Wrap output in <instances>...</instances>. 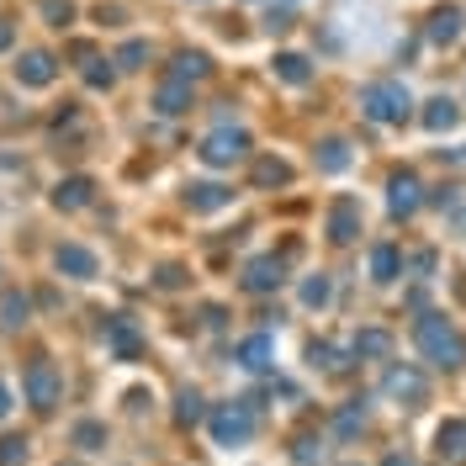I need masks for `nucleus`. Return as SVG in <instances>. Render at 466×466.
<instances>
[{
    "label": "nucleus",
    "mask_w": 466,
    "mask_h": 466,
    "mask_svg": "<svg viewBox=\"0 0 466 466\" xmlns=\"http://www.w3.org/2000/svg\"><path fill=\"white\" fill-rule=\"evenodd\" d=\"M381 392H387V398H403V403H419V398L430 392V381L419 377L413 366H392V371H387V381H381Z\"/></svg>",
    "instance_id": "obj_6"
},
{
    "label": "nucleus",
    "mask_w": 466,
    "mask_h": 466,
    "mask_svg": "<svg viewBox=\"0 0 466 466\" xmlns=\"http://www.w3.org/2000/svg\"><path fill=\"white\" fill-rule=\"evenodd\" d=\"M144 58H148V43H127V48L116 54V64H122V69H144Z\"/></svg>",
    "instance_id": "obj_29"
},
{
    "label": "nucleus",
    "mask_w": 466,
    "mask_h": 466,
    "mask_svg": "<svg viewBox=\"0 0 466 466\" xmlns=\"http://www.w3.org/2000/svg\"><path fill=\"white\" fill-rule=\"evenodd\" d=\"M270 355H276L270 334H255V339H244V345H238V366H244V371H265V366H270Z\"/></svg>",
    "instance_id": "obj_13"
},
{
    "label": "nucleus",
    "mask_w": 466,
    "mask_h": 466,
    "mask_svg": "<svg viewBox=\"0 0 466 466\" xmlns=\"http://www.w3.org/2000/svg\"><path fill=\"white\" fill-rule=\"evenodd\" d=\"M456 101H451V96H435V101H430V106H424V127H430V133H451V127H456Z\"/></svg>",
    "instance_id": "obj_14"
},
{
    "label": "nucleus",
    "mask_w": 466,
    "mask_h": 466,
    "mask_svg": "<svg viewBox=\"0 0 466 466\" xmlns=\"http://www.w3.org/2000/svg\"><path fill=\"white\" fill-rule=\"evenodd\" d=\"M456 37H461V5H440L435 16H430V43L451 48Z\"/></svg>",
    "instance_id": "obj_12"
},
{
    "label": "nucleus",
    "mask_w": 466,
    "mask_h": 466,
    "mask_svg": "<svg viewBox=\"0 0 466 466\" xmlns=\"http://www.w3.org/2000/svg\"><path fill=\"white\" fill-rule=\"evenodd\" d=\"M276 80H287V86H308L313 80V64L302 54H276Z\"/></svg>",
    "instance_id": "obj_17"
},
{
    "label": "nucleus",
    "mask_w": 466,
    "mask_h": 466,
    "mask_svg": "<svg viewBox=\"0 0 466 466\" xmlns=\"http://www.w3.org/2000/svg\"><path fill=\"white\" fill-rule=\"evenodd\" d=\"M54 58L48 54H37V48H32V54H22V64H16V80H22V86H32V90H43V86H54Z\"/></svg>",
    "instance_id": "obj_10"
},
{
    "label": "nucleus",
    "mask_w": 466,
    "mask_h": 466,
    "mask_svg": "<svg viewBox=\"0 0 466 466\" xmlns=\"http://www.w3.org/2000/svg\"><path fill=\"white\" fill-rule=\"evenodd\" d=\"M387 466H413V461H408V456H387Z\"/></svg>",
    "instance_id": "obj_33"
},
{
    "label": "nucleus",
    "mask_w": 466,
    "mask_h": 466,
    "mask_svg": "<svg viewBox=\"0 0 466 466\" xmlns=\"http://www.w3.org/2000/svg\"><path fill=\"white\" fill-rule=\"evenodd\" d=\"M22 387H27V403L37 408V413H48V408L58 403V371L48 366V360H32L27 377H22Z\"/></svg>",
    "instance_id": "obj_5"
},
{
    "label": "nucleus",
    "mask_w": 466,
    "mask_h": 466,
    "mask_svg": "<svg viewBox=\"0 0 466 466\" xmlns=\"http://www.w3.org/2000/svg\"><path fill=\"white\" fill-rule=\"evenodd\" d=\"M54 265L64 270V276H75V281H96V255L90 249H80V244H58V255H54Z\"/></svg>",
    "instance_id": "obj_9"
},
{
    "label": "nucleus",
    "mask_w": 466,
    "mask_h": 466,
    "mask_svg": "<svg viewBox=\"0 0 466 466\" xmlns=\"http://www.w3.org/2000/svg\"><path fill=\"white\" fill-rule=\"evenodd\" d=\"M329 297H334V287H329V276H313V281L302 287V302H308V308H323Z\"/></svg>",
    "instance_id": "obj_26"
},
{
    "label": "nucleus",
    "mask_w": 466,
    "mask_h": 466,
    "mask_svg": "<svg viewBox=\"0 0 466 466\" xmlns=\"http://www.w3.org/2000/svg\"><path fill=\"white\" fill-rule=\"evenodd\" d=\"M37 5H43L48 27H69V22H75V5H69V0H37Z\"/></svg>",
    "instance_id": "obj_24"
},
{
    "label": "nucleus",
    "mask_w": 466,
    "mask_h": 466,
    "mask_svg": "<svg viewBox=\"0 0 466 466\" xmlns=\"http://www.w3.org/2000/svg\"><path fill=\"white\" fill-rule=\"evenodd\" d=\"M355 233H360V207L345 197V202H334V212H329V238L334 244H350Z\"/></svg>",
    "instance_id": "obj_11"
},
{
    "label": "nucleus",
    "mask_w": 466,
    "mask_h": 466,
    "mask_svg": "<svg viewBox=\"0 0 466 466\" xmlns=\"http://www.w3.org/2000/svg\"><path fill=\"white\" fill-rule=\"evenodd\" d=\"M186 202H191V212H218V207L233 202V191H228V186H212V180H207V186H191V197H186Z\"/></svg>",
    "instance_id": "obj_15"
},
{
    "label": "nucleus",
    "mask_w": 466,
    "mask_h": 466,
    "mask_svg": "<svg viewBox=\"0 0 466 466\" xmlns=\"http://www.w3.org/2000/svg\"><path fill=\"white\" fill-rule=\"evenodd\" d=\"M255 180H260V186H287L291 165L287 159H260V165H255Z\"/></svg>",
    "instance_id": "obj_21"
},
{
    "label": "nucleus",
    "mask_w": 466,
    "mask_h": 466,
    "mask_svg": "<svg viewBox=\"0 0 466 466\" xmlns=\"http://www.w3.org/2000/svg\"><path fill=\"white\" fill-rule=\"evenodd\" d=\"M54 202H58V207H69V212H75V207H86V202H90V180H86V175L64 180V186L54 191Z\"/></svg>",
    "instance_id": "obj_20"
},
{
    "label": "nucleus",
    "mask_w": 466,
    "mask_h": 466,
    "mask_svg": "<svg viewBox=\"0 0 466 466\" xmlns=\"http://www.w3.org/2000/svg\"><path fill=\"white\" fill-rule=\"evenodd\" d=\"M154 106H159L165 116H180L186 106H191V86H186V80H165V86H159V101H154Z\"/></svg>",
    "instance_id": "obj_16"
},
{
    "label": "nucleus",
    "mask_w": 466,
    "mask_h": 466,
    "mask_svg": "<svg viewBox=\"0 0 466 466\" xmlns=\"http://www.w3.org/2000/svg\"><path fill=\"white\" fill-rule=\"evenodd\" d=\"M387 350H392V339H387L381 329H366V334L355 339V355H387Z\"/></svg>",
    "instance_id": "obj_25"
},
{
    "label": "nucleus",
    "mask_w": 466,
    "mask_h": 466,
    "mask_svg": "<svg viewBox=\"0 0 466 466\" xmlns=\"http://www.w3.org/2000/svg\"><path fill=\"white\" fill-rule=\"evenodd\" d=\"M387 191H392V197H387V207H392V218H413V212H419V202H424V197H419V191H424V186H419V175H392V186H387Z\"/></svg>",
    "instance_id": "obj_7"
},
{
    "label": "nucleus",
    "mask_w": 466,
    "mask_h": 466,
    "mask_svg": "<svg viewBox=\"0 0 466 466\" xmlns=\"http://www.w3.org/2000/svg\"><path fill=\"white\" fill-rule=\"evenodd\" d=\"M281 281H287V265L276 260V255H260V260L244 265V287L249 291H276Z\"/></svg>",
    "instance_id": "obj_8"
},
{
    "label": "nucleus",
    "mask_w": 466,
    "mask_h": 466,
    "mask_svg": "<svg viewBox=\"0 0 466 466\" xmlns=\"http://www.w3.org/2000/svg\"><path fill=\"white\" fill-rule=\"evenodd\" d=\"M419 350L435 360V366H461L466 360V339L456 334V323L445 313H424L419 319Z\"/></svg>",
    "instance_id": "obj_2"
},
{
    "label": "nucleus",
    "mask_w": 466,
    "mask_h": 466,
    "mask_svg": "<svg viewBox=\"0 0 466 466\" xmlns=\"http://www.w3.org/2000/svg\"><path fill=\"white\" fill-rule=\"evenodd\" d=\"M360 112L371 116V122H381V127H398L413 112V96H408L403 80H371V86L360 90Z\"/></svg>",
    "instance_id": "obj_1"
},
{
    "label": "nucleus",
    "mask_w": 466,
    "mask_h": 466,
    "mask_svg": "<svg viewBox=\"0 0 466 466\" xmlns=\"http://www.w3.org/2000/svg\"><path fill=\"white\" fill-rule=\"evenodd\" d=\"M197 154H202L207 170H233V165L249 154V133H244V127H212Z\"/></svg>",
    "instance_id": "obj_3"
},
{
    "label": "nucleus",
    "mask_w": 466,
    "mask_h": 466,
    "mask_svg": "<svg viewBox=\"0 0 466 466\" xmlns=\"http://www.w3.org/2000/svg\"><path fill=\"white\" fill-rule=\"evenodd\" d=\"M27 313H32V302H27V297H16V291H11V297H5V323L16 329V323H27Z\"/></svg>",
    "instance_id": "obj_28"
},
{
    "label": "nucleus",
    "mask_w": 466,
    "mask_h": 466,
    "mask_svg": "<svg viewBox=\"0 0 466 466\" xmlns=\"http://www.w3.org/2000/svg\"><path fill=\"white\" fill-rule=\"evenodd\" d=\"M319 165H323V170H345V165H350V144H345V138H329L323 154H319Z\"/></svg>",
    "instance_id": "obj_22"
},
{
    "label": "nucleus",
    "mask_w": 466,
    "mask_h": 466,
    "mask_svg": "<svg viewBox=\"0 0 466 466\" xmlns=\"http://www.w3.org/2000/svg\"><path fill=\"white\" fill-rule=\"evenodd\" d=\"M398 270H403V255L392 244H377L371 249V281H398Z\"/></svg>",
    "instance_id": "obj_18"
},
{
    "label": "nucleus",
    "mask_w": 466,
    "mask_h": 466,
    "mask_svg": "<svg viewBox=\"0 0 466 466\" xmlns=\"http://www.w3.org/2000/svg\"><path fill=\"white\" fill-rule=\"evenodd\" d=\"M5 413H11V387L0 381V419H5Z\"/></svg>",
    "instance_id": "obj_32"
},
{
    "label": "nucleus",
    "mask_w": 466,
    "mask_h": 466,
    "mask_svg": "<svg viewBox=\"0 0 466 466\" xmlns=\"http://www.w3.org/2000/svg\"><path fill=\"white\" fill-rule=\"evenodd\" d=\"M22 461H27V440H16V435L0 440V466H22Z\"/></svg>",
    "instance_id": "obj_27"
},
{
    "label": "nucleus",
    "mask_w": 466,
    "mask_h": 466,
    "mask_svg": "<svg viewBox=\"0 0 466 466\" xmlns=\"http://www.w3.org/2000/svg\"><path fill=\"white\" fill-rule=\"evenodd\" d=\"M207 75V58L202 54H180L175 58V80H186V86H191V80H202Z\"/></svg>",
    "instance_id": "obj_23"
},
{
    "label": "nucleus",
    "mask_w": 466,
    "mask_h": 466,
    "mask_svg": "<svg viewBox=\"0 0 466 466\" xmlns=\"http://www.w3.org/2000/svg\"><path fill=\"white\" fill-rule=\"evenodd\" d=\"M75 435H80V445H86V451H96V440H101V424H80Z\"/></svg>",
    "instance_id": "obj_30"
},
{
    "label": "nucleus",
    "mask_w": 466,
    "mask_h": 466,
    "mask_svg": "<svg viewBox=\"0 0 466 466\" xmlns=\"http://www.w3.org/2000/svg\"><path fill=\"white\" fill-rule=\"evenodd\" d=\"M11 43H16V32H11V22H0V54H5Z\"/></svg>",
    "instance_id": "obj_31"
},
{
    "label": "nucleus",
    "mask_w": 466,
    "mask_h": 466,
    "mask_svg": "<svg viewBox=\"0 0 466 466\" xmlns=\"http://www.w3.org/2000/svg\"><path fill=\"white\" fill-rule=\"evenodd\" d=\"M435 445H440V456H466V419L440 424V430H435Z\"/></svg>",
    "instance_id": "obj_19"
},
{
    "label": "nucleus",
    "mask_w": 466,
    "mask_h": 466,
    "mask_svg": "<svg viewBox=\"0 0 466 466\" xmlns=\"http://www.w3.org/2000/svg\"><path fill=\"white\" fill-rule=\"evenodd\" d=\"M212 440H218L223 451L249 445V440H255V408H244V403H218V408H212Z\"/></svg>",
    "instance_id": "obj_4"
}]
</instances>
